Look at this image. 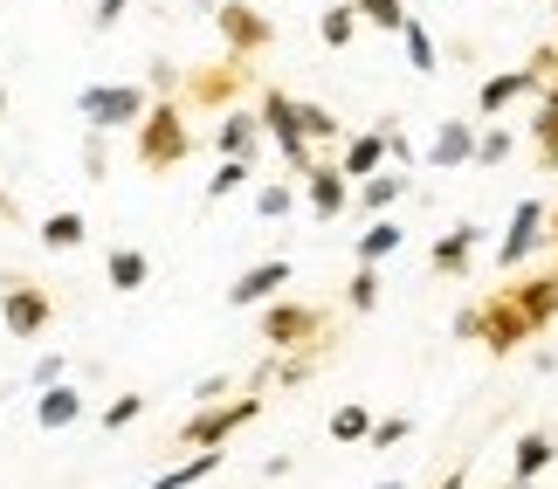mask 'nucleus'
<instances>
[{"mask_svg":"<svg viewBox=\"0 0 558 489\" xmlns=\"http://www.w3.org/2000/svg\"><path fill=\"white\" fill-rule=\"evenodd\" d=\"M132 152H138L145 173H180L193 159V132H186L180 97H153V111H145L138 132H132Z\"/></svg>","mask_w":558,"mask_h":489,"instance_id":"nucleus-1","label":"nucleus"},{"mask_svg":"<svg viewBox=\"0 0 558 489\" xmlns=\"http://www.w3.org/2000/svg\"><path fill=\"white\" fill-rule=\"evenodd\" d=\"M263 420V393H228V400H214V407H201V414H186L180 420V449L186 455H201V449H228L242 428H255Z\"/></svg>","mask_w":558,"mask_h":489,"instance_id":"nucleus-2","label":"nucleus"},{"mask_svg":"<svg viewBox=\"0 0 558 489\" xmlns=\"http://www.w3.org/2000/svg\"><path fill=\"white\" fill-rule=\"evenodd\" d=\"M153 111V97H145V83H83L76 90V118L90 124V132L118 138V132H138V118Z\"/></svg>","mask_w":558,"mask_h":489,"instance_id":"nucleus-3","label":"nucleus"},{"mask_svg":"<svg viewBox=\"0 0 558 489\" xmlns=\"http://www.w3.org/2000/svg\"><path fill=\"white\" fill-rule=\"evenodd\" d=\"M255 118H263V138L283 152V166H290V180H304L311 166H317V145L304 138V124H296V97L290 90H276V83H263L255 90Z\"/></svg>","mask_w":558,"mask_h":489,"instance_id":"nucleus-4","label":"nucleus"},{"mask_svg":"<svg viewBox=\"0 0 558 489\" xmlns=\"http://www.w3.org/2000/svg\"><path fill=\"white\" fill-rule=\"evenodd\" d=\"M255 331H263L269 352H304V345L325 338V310H317V304H296V296H276V304H263Z\"/></svg>","mask_w":558,"mask_h":489,"instance_id":"nucleus-5","label":"nucleus"},{"mask_svg":"<svg viewBox=\"0 0 558 489\" xmlns=\"http://www.w3.org/2000/svg\"><path fill=\"white\" fill-rule=\"evenodd\" d=\"M0 325L14 338H41L56 325V296L41 283H28V276H0Z\"/></svg>","mask_w":558,"mask_h":489,"instance_id":"nucleus-6","label":"nucleus"},{"mask_svg":"<svg viewBox=\"0 0 558 489\" xmlns=\"http://www.w3.org/2000/svg\"><path fill=\"white\" fill-rule=\"evenodd\" d=\"M214 28H221V41H228L234 62L263 56L269 41H276V21H269L263 8H248V0H221V8H214Z\"/></svg>","mask_w":558,"mask_h":489,"instance_id":"nucleus-7","label":"nucleus"},{"mask_svg":"<svg viewBox=\"0 0 558 489\" xmlns=\"http://www.w3.org/2000/svg\"><path fill=\"white\" fill-rule=\"evenodd\" d=\"M545 215H551V207H545L538 194H524L518 207H510L504 242H497V269H504V276H510V269H524V262H531V248H545Z\"/></svg>","mask_w":558,"mask_h":489,"instance_id":"nucleus-8","label":"nucleus"},{"mask_svg":"<svg viewBox=\"0 0 558 489\" xmlns=\"http://www.w3.org/2000/svg\"><path fill=\"white\" fill-rule=\"evenodd\" d=\"M497 296L510 304V317H518L524 331L558 325V269H551V276H531V283H504Z\"/></svg>","mask_w":558,"mask_h":489,"instance_id":"nucleus-9","label":"nucleus"},{"mask_svg":"<svg viewBox=\"0 0 558 489\" xmlns=\"http://www.w3.org/2000/svg\"><path fill=\"white\" fill-rule=\"evenodd\" d=\"M242 70H248V62H234V56H228V62H207V70H186V76H180V90H186V103L228 111V103L242 97V83H248Z\"/></svg>","mask_w":558,"mask_h":489,"instance_id":"nucleus-10","label":"nucleus"},{"mask_svg":"<svg viewBox=\"0 0 558 489\" xmlns=\"http://www.w3.org/2000/svg\"><path fill=\"white\" fill-rule=\"evenodd\" d=\"M290 276H296V262H283V255H269V262H255V269H242V276L228 283V304H234V310L276 304V290H290Z\"/></svg>","mask_w":558,"mask_h":489,"instance_id":"nucleus-11","label":"nucleus"},{"mask_svg":"<svg viewBox=\"0 0 558 489\" xmlns=\"http://www.w3.org/2000/svg\"><path fill=\"white\" fill-rule=\"evenodd\" d=\"M531 90H545V76L531 70V62H524V70H504V76H483V83H476V118L497 124L510 103H524Z\"/></svg>","mask_w":558,"mask_h":489,"instance_id":"nucleus-12","label":"nucleus"},{"mask_svg":"<svg viewBox=\"0 0 558 489\" xmlns=\"http://www.w3.org/2000/svg\"><path fill=\"white\" fill-rule=\"evenodd\" d=\"M296 186H304V200H311V215H317V221H338V215L352 207V180L338 173V159H317Z\"/></svg>","mask_w":558,"mask_h":489,"instance_id":"nucleus-13","label":"nucleus"},{"mask_svg":"<svg viewBox=\"0 0 558 489\" xmlns=\"http://www.w3.org/2000/svg\"><path fill=\"white\" fill-rule=\"evenodd\" d=\"M476 242H483V221H456V228L435 242V255H427V262H435L441 283H456V276L476 269Z\"/></svg>","mask_w":558,"mask_h":489,"instance_id":"nucleus-14","label":"nucleus"},{"mask_svg":"<svg viewBox=\"0 0 558 489\" xmlns=\"http://www.w3.org/2000/svg\"><path fill=\"white\" fill-rule=\"evenodd\" d=\"M469 159H476V124L441 118L435 138H427V166H435V173H456V166H469Z\"/></svg>","mask_w":558,"mask_h":489,"instance_id":"nucleus-15","label":"nucleus"},{"mask_svg":"<svg viewBox=\"0 0 558 489\" xmlns=\"http://www.w3.org/2000/svg\"><path fill=\"white\" fill-rule=\"evenodd\" d=\"M338 173H345L352 186H366L373 173H386V132L373 124V132H345V145H338Z\"/></svg>","mask_w":558,"mask_h":489,"instance_id":"nucleus-16","label":"nucleus"},{"mask_svg":"<svg viewBox=\"0 0 558 489\" xmlns=\"http://www.w3.org/2000/svg\"><path fill=\"white\" fill-rule=\"evenodd\" d=\"M558 462V435L551 428H524L510 449V482H545V469Z\"/></svg>","mask_w":558,"mask_h":489,"instance_id":"nucleus-17","label":"nucleus"},{"mask_svg":"<svg viewBox=\"0 0 558 489\" xmlns=\"http://www.w3.org/2000/svg\"><path fill=\"white\" fill-rule=\"evenodd\" d=\"M214 152H221V159H248V166H255V152H263V118H255V111H228V118H221V132H214Z\"/></svg>","mask_w":558,"mask_h":489,"instance_id":"nucleus-18","label":"nucleus"},{"mask_svg":"<svg viewBox=\"0 0 558 489\" xmlns=\"http://www.w3.org/2000/svg\"><path fill=\"white\" fill-rule=\"evenodd\" d=\"M407 194H414V186H407V173H400V166H386V173H373L366 186H352V207H359L366 221H379L386 207H400Z\"/></svg>","mask_w":558,"mask_h":489,"instance_id":"nucleus-19","label":"nucleus"},{"mask_svg":"<svg viewBox=\"0 0 558 489\" xmlns=\"http://www.w3.org/2000/svg\"><path fill=\"white\" fill-rule=\"evenodd\" d=\"M83 420V393L62 379V387H41L35 393V428H49V435H62V428H76Z\"/></svg>","mask_w":558,"mask_h":489,"instance_id":"nucleus-20","label":"nucleus"},{"mask_svg":"<svg viewBox=\"0 0 558 489\" xmlns=\"http://www.w3.org/2000/svg\"><path fill=\"white\" fill-rule=\"evenodd\" d=\"M104 276H111L118 296H138L145 283H153V255H145V248H111V255H104Z\"/></svg>","mask_w":558,"mask_h":489,"instance_id":"nucleus-21","label":"nucleus"},{"mask_svg":"<svg viewBox=\"0 0 558 489\" xmlns=\"http://www.w3.org/2000/svg\"><path fill=\"white\" fill-rule=\"evenodd\" d=\"M35 242L49 248V255H70V248H83V242H90V221H83L76 207H62V215H49V221L35 228Z\"/></svg>","mask_w":558,"mask_h":489,"instance_id":"nucleus-22","label":"nucleus"},{"mask_svg":"<svg viewBox=\"0 0 558 489\" xmlns=\"http://www.w3.org/2000/svg\"><path fill=\"white\" fill-rule=\"evenodd\" d=\"M221 462H228V449H201V455L173 462V469H159V476H153V489H193V482L221 476Z\"/></svg>","mask_w":558,"mask_h":489,"instance_id":"nucleus-23","label":"nucleus"},{"mask_svg":"<svg viewBox=\"0 0 558 489\" xmlns=\"http://www.w3.org/2000/svg\"><path fill=\"white\" fill-rule=\"evenodd\" d=\"M400 242H407V228L379 215V221H366V228H359V242H352V255H359V262H366V269H379V262H386V255H393Z\"/></svg>","mask_w":558,"mask_h":489,"instance_id":"nucleus-24","label":"nucleus"},{"mask_svg":"<svg viewBox=\"0 0 558 489\" xmlns=\"http://www.w3.org/2000/svg\"><path fill=\"white\" fill-rule=\"evenodd\" d=\"M400 49H407V62H414V76H435L441 70L435 35H427V21H414V14H407V28H400Z\"/></svg>","mask_w":558,"mask_h":489,"instance_id":"nucleus-25","label":"nucleus"},{"mask_svg":"<svg viewBox=\"0 0 558 489\" xmlns=\"http://www.w3.org/2000/svg\"><path fill=\"white\" fill-rule=\"evenodd\" d=\"M296 124H304L311 145H338V138H345V124L331 118V103H311V97H296Z\"/></svg>","mask_w":558,"mask_h":489,"instance_id":"nucleus-26","label":"nucleus"},{"mask_svg":"<svg viewBox=\"0 0 558 489\" xmlns=\"http://www.w3.org/2000/svg\"><path fill=\"white\" fill-rule=\"evenodd\" d=\"M317 35H325V49H352V41H359V8H352V0H331L325 21H317Z\"/></svg>","mask_w":558,"mask_h":489,"instance_id":"nucleus-27","label":"nucleus"},{"mask_svg":"<svg viewBox=\"0 0 558 489\" xmlns=\"http://www.w3.org/2000/svg\"><path fill=\"white\" fill-rule=\"evenodd\" d=\"M352 8H359V28H379V35L407 28V0H352Z\"/></svg>","mask_w":558,"mask_h":489,"instance_id":"nucleus-28","label":"nucleus"},{"mask_svg":"<svg viewBox=\"0 0 558 489\" xmlns=\"http://www.w3.org/2000/svg\"><path fill=\"white\" fill-rule=\"evenodd\" d=\"M510 152H518V132H504V124H483V132H476V159H469V166H504Z\"/></svg>","mask_w":558,"mask_h":489,"instance_id":"nucleus-29","label":"nucleus"},{"mask_svg":"<svg viewBox=\"0 0 558 489\" xmlns=\"http://www.w3.org/2000/svg\"><path fill=\"white\" fill-rule=\"evenodd\" d=\"M248 180H255V166H248V159H221V166H214V180H207V200H228V194H242Z\"/></svg>","mask_w":558,"mask_h":489,"instance_id":"nucleus-30","label":"nucleus"},{"mask_svg":"<svg viewBox=\"0 0 558 489\" xmlns=\"http://www.w3.org/2000/svg\"><path fill=\"white\" fill-rule=\"evenodd\" d=\"M531 145H538V166H558V103H538V118H531Z\"/></svg>","mask_w":558,"mask_h":489,"instance_id":"nucleus-31","label":"nucleus"},{"mask_svg":"<svg viewBox=\"0 0 558 489\" xmlns=\"http://www.w3.org/2000/svg\"><path fill=\"white\" fill-rule=\"evenodd\" d=\"M373 420H379V414L352 400V407H338V414H331V441H366V435H373Z\"/></svg>","mask_w":558,"mask_h":489,"instance_id":"nucleus-32","label":"nucleus"},{"mask_svg":"<svg viewBox=\"0 0 558 489\" xmlns=\"http://www.w3.org/2000/svg\"><path fill=\"white\" fill-rule=\"evenodd\" d=\"M345 304H352L359 317H366V310H379V269H366V262L352 269V283H345Z\"/></svg>","mask_w":558,"mask_h":489,"instance_id":"nucleus-33","label":"nucleus"},{"mask_svg":"<svg viewBox=\"0 0 558 489\" xmlns=\"http://www.w3.org/2000/svg\"><path fill=\"white\" fill-rule=\"evenodd\" d=\"M407 435H414V414H379L366 441H373V449L386 455V449H400V441H407Z\"/></svg>","mask_w":558,"mask_h":489,"instance_id":"nucleus-34","label":"nucleus"},{"mask_svg":"<svg viewBox=\"0 0 558 489\" xmlns=\"http://www.w3.org/2000/svg\"><path fill=\"white\" fill-rule=\"evenodd\" d=\"M290 207H296V186L290 180L283 186H255V215H263V221H283Z\"/></svg>","mask_w":558,"mask_h":489,"instance_id":"nucleus-35","label":"nucleus"},{"mask_svg":"<svg viewBox=\"0 0 558 489\" xmlns=\"http://www.w3.org/2000/svg\"><path fill=\"white\" fill-rule=\"evenodd\" d=\"M138 414H145V393H118L111 407H104V428H111V435H124V428H132Z\"/></svg>","mask_w":558,"mask_h":489,"instance_id":"nucleus-36","label":"nucleus"},{"mask_svg":"<svg viewBox=\"0 0 558 489\" xmlns=\"http://www.w3.org/2000/svg\"><path fill=\"white\" fill-rule=\"evenodd\" d=\"M83 173H90V180H104V173H111V138H104V132H90V138H83Z\"/></svg>","mask_w":558,"mask_h":489,"instance_id":"nucleus-37","label":"nucleus"},{"mask_svg":"<svg viewBox=\"0 0 558 489\" xmlns=\"http://www.w3.org/2000/svg\"><path fill=\"white\" fill-rule=\"evenodd\" d=\"M124 8H132V0H97V8H90V28H97V35H111L118 21H124Z\"/></svg>","mask_w":558,"mask_h":489,"instance_id":"nucleus-38","label":"nucleus"},{"mask_svg":"<svg viewBox=\"0 0 558 489\" xmlns=\"http://www.w3.org/2000/svg\"><path fill=\"white\" fill-rule=\"evenodd\" d=\"M62 372H70V366H62V352H41L35 358V393L41 387H62Z\"/></svg>","mask_w":558,"mask_h":489,"instance_id":"nucleus-39","label":"nucleus"},{"mask_svg":"<svg viewBox=\"0 0 558 489\" xmlns=\"http://www.w3.org/2000/svg\"><path fill=\"white\" fill-rule=\"evenodd\" d=\"M153 90H159V97H173V90H180V70H173V62H166V56L153 62Z\"/></svg>","mask_w":558,"mask_h":489,"instance_id":"nucleus-40","label":"nucleus"},{"mask_svg":"<svg viewBox=\"0 0 558 489\" xmlns=\"http://www.w3.org/2000/svg\"><path fill=\"white\" fill-rule=\"evenodd\" d=\"M193 400H201V407H214V400H228V379H221V372H207L201 387H193Z\"/></svg>","mask_w":558,"mask_h":489,"instance_id":"nucleus-41","label":"nucleus"},{"mask_svg":"<svg viewBox=\"0 0 558 489\" xmlns=\"http://www.w3.org/2000/svg\"><path fill=\"white\" fill-rule=\"evenodd\" d=\"M435 489H469V469H448V476H441Z\"/></svg>","mask_w":558,"mask_h":489,"instance_id":"nucleus-42","label":"nucleus"},{"mask_svg":"<svg viewBox=\"0 0 558 489\" xmlns=\"http://www.w3.org/2000/svg\"><path fill=\"white\" fill-rule=\"evenodd\" d=\"M545 248H558V207L545 215Z\"/></svg>","mask_w":558,"mask_h":489,"instance_id":"nucleus-43","label":"nucleus"},{"mask_svg":"<svg viewBox=\"0 0 558 489\" xmlns=\"http://www.w3.org/2000/svg\"><path fill=\"white\" fill-rule=\"evenodd\" d=\"M373 489H407V482H400V476H386V482H373Z\"/></svg>","mask_w":558,"mask_h":489,"instance_id":"nucleus-44","label":"nucleus"},{"mask_svg":"<svg viewBox=\"0 0 558 489\" xmlns=\"http://www.w3.org/2000/svg\"><path fill=\"white\" fill-rule=\"evenodd\" d=\"M545 103H558V76H551V83H545Z\"/></svg>","mask_w":558,"mask_h":489,"instance_id":"nucleus-45","label":"nucleus"},{"mask_svg":"<svg viewBox=\"0 0 558 489\" xmlns=\"http://www.w3.org/2000/svg\"><path fill=\"white\" fill-rule=\"evenodd\" d=\"M0 111H8V83H0Z\"/></svg>","mask_w":558,"mask_h":489,"instance_id":"nucleus-46","label":"nucleus"}]
</instances>
